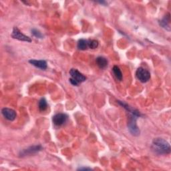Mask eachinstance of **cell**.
Returning <instances> with one entry per match:
<instances>
[{
  "label": "cell",
  "mask_w": 171,
  "mask_h": 171,
  "mask_svg": "<svg viewBox=\"0 0 171 171\" xmlns=\"http://www.w3.org/2000/svg\"><path fill=\"white\" fill-rule=\"evenodd\" d=\"M152 149L158 154H169L171 151L169 142L162 138H156L153 140Z\"/></svg>",
  "instance_id": "cell-1"
},
{
  "label": "cell",
  "mask_w": 171,
  "mask_h": 171,
  "mask_svg": "<svg viewBox=\"0 0 171 171\" xmlns=\"http://www.w3.org/2000/svg\"><path fill=\"white\" fill-rule=\"evenodd\" d=\"M71 78H70V82L74 86H78L86 80V77L80 73L76 69H71L70 71Z\"/></svg>",
  "instance_id": "cell-2"
},
{
  "label": "cell",
  "mask_w": 171,
  "mask_h": 171,
  "mask_svg": "<svg viewBox=\"0 0 171 171\" xmlns=\"http://www.w3.org/2000/svg\"><path fill=\"white\" fill-rule=\"evenodd\" d=\"M136 76L140 82L145 83L148 82L150 78V74L148 70L144 68L140 67L137 69L136 72Z\"/></svg>",
  "instance_id": "cell-3"
},
{
  "label": "cell",
  "mask_w": 171,
  "mask_h": 171,
  "mask_svg": "<svg viewBox=\"0 0 171 171\" xmlns=\"http://www.w3.org/2000/svg\"><path fill=\"white\" fill-rule=\"evenodd\" d=\"M137 116L134 115H132L128 122V128L132 135L139 136L140 134V130L139 127L136 125V119Z\"/></svg>",
  "instance_id": "cell-4"
},
{
  "label": "cell",
  "mask_w": 171,
  "mask_h": 171,
  "mask_svg": "<svg viewBox=\"0 0 171 171\" xmlns=\"http://www.w3.org/2000/svg\"><path fill=\"white\" fill-rule=\"evenodd\" d=\"M12 37L13 39H16L20 41L23 42H31L32 40L30 37L24 35L20 31L17 27H13L12 33Z\"/></svg>",
  "instance_id": "cell-5"
},
{
  "label": "cell",
  "mask_w": 171,
  "mask_h": 171,
  "mask_svg": "<svg viewBox=\"0 0 171 171\" xmlns=\"http://www.w3.org/2000/svg\"><path fill=\"white\" fill-rule=\"evenodd\" d=\"M68 116L66 114L59 113L54 115L52 118V122H53L54 125L57 126H60L64 125L68 120Z\"/></svg>",
  "instance_id": "cell-6"
},
{
  "label": "cell",
  "mask_w": 171,
  "mask_h": 171,
  "mask_svg": "<svg viewBox=\"0 0 171 171\" xmlns=\"http://www.w3.org/2000/svg\"><path fill=\"white\" fill-rule=\"evenodd\" d=\"M42 149V147L41 145H36V146H30L29 147V148L23 149V150H22L20 153V156H30V155L38 153V152H40Z\"/></svg>",
  "instance_id": "cell-7"
},
{
  "label": "cell",
  "mask_w": 171,
  "mask_h": 171,
  "mask_svg": "<svg viewBox=\"0 0 171 171\" xmlns=\"http://www.w3.org/2000/svg\"><path fill=\"white\" fill-rule=\"evenodd\" d=\"M2 114L6 120L9 121H13L16 118V112L15 110L10 108H4L2 110Z\"/></svg>",
  "instance_id": "cell-8"
},
{
  "label": "cell",
  "mask_w": 171,
  "mask_h": 171,
  "mask_svg": "<svg viewBox=\"0 0 171 171\" xmlns=\"http://www.w3.org/2000/svg\"><path fill=\"white\" fill-rule=\"evenodd\" d=\"M29 62L35 67L40 68L41 70H46L47 67V62L45 60H30Z\"/></svg>",
  "instance_id": "cell-9"
},
{
  "label": "cell",
  "mask_w": 171,
  "mask_h": 171,
  "mask_svg": "<svg viewBox=\"0 0 171 171\" xmlns=\"http://www.w3.org/2000/svg\"><path fill=\"white\" fill-rule=\"evenodd\" d=\"M96 64H97L98 67L101 69H104V68H106L108 66V64L107 59L104 58V57H102V56L98 57V58H96Z\"/></svg>",
  "instance_id": "cell-10"
},
{
  "label": "cell",
  "mask_w": 171,
  "mask_h": 171,
  "mask_svg": "<svg viewBox=\"0 0 171 171\" xmlns=\"http://www.w3.org/2000/svg\"><path fill=\"white\" fill-rule=\"evenodd\" d=\"M170 14L168 13L167 16H165L163 20L160 21V25L164 29L170 31Z\"/></svg>",
  "instance_id": "cell-11"
},
{
  "label": "cell",
  "mask_w": 171,
  "mask_h": 171,
  "mask_svg": "<svg viewBox=\"0 0 171 171\" xmlns=\"http://www.w3.org/2000/svg\"><path fill=\"white\" fill-rule=\"evenodd\" d=\"M78 48L80 50H86L88 48V40L81 39L78 42Z\"/></svg>",
  "instance_id": "cell-12"
},
{
  "label": "cell",
  "mask_w": 171,
  "mask_h": 171,
  "mask_svg": "<svg viewBox=\"0 0 171 171\" xmlns=\"http://www.w3.org/2000/svg\"><path fill=\"white\" fill-rule=\"evenodd\" d=\"M112 71H113L114 74H115L116 78H117V80H119V81H121V80H122V74L119 67H118L117 66H115L112 68Z\"/></svg>",
  "instance_id": "cell-13"
},
{
  "label": "cell",
  "mask_w": 171,
  "mask_h": 171,
  "mask_svg": "<svg viewBox=\"0 0 171 171\" xmlns=\"http://www.w3.org/2000/svg\"><path fill=\"white\" fill-rule=\"evenodd\" d=\"M38 106H39L40 110L42 112L45 111L46 110L47 108V101L46 100L45 98H42L39 101Z\"/></svg>",
  "instance_id": "cell-14"
},
{
  "label": "cell",
  "mask_w": 171,
  "mask_h": 171,
  "mask_svg": "<svg viewBox=\"0 0 171 171\" xmlns=\"http://www.w3.org/2000/svg\"><path fill=\"white\" fill-rule=\"evenodd\" d=\"M98 42L95 40H88V47L90 49H96L98 46Z\"/></svg>",
  "instance_id": "cell-15"
},
{
  "label": "cell",
  "mask_w": 171,
  "mask_h": 171,
  "mask_svg": "<svg viewBox=\"0 0 171 171\" xmlns=\"http://www.w3.org/2000/svg\"><path fill=\"white\" fill-rule=\"evenodd\" d=\"M32 34H33V36L37 37V38H43V35L42 34V33L36 29H33L32 30Z\"/></svg>",
  "instance_id": "cell-16"
},
{
  "label": "cell",
  "mask_w": 171,
  "mask_h": 171,
  "mask_svg": "<svg viewBox=\"0 0 171 171\" xmlns=\"http://www.w3.org/2000/svg\"><path fill=\"white\" fill-rule=\"evenodd\" d=\"M78 170H92L91 169H90V168H80V169H78Z\"/></svg>",
  "instance_id": "cell-17"
},
{
  "label": "cell",
  "mask_w": 171,
  "mask_h": 171,
  "mask_svg": "<svg viewBox=\"0 0 171 171\" xmlns=\"http://www.w3.org/2000/svg\"><path fill=\"white\" fill-rule=\"evenodd\" d=\"M97 3H101V4H104V5L106 4V2H98Z\"/></svg>",
  "instance_id": "cell-18"
}]
</instances>
